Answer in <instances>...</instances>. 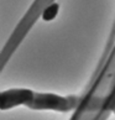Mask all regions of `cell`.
<instances>
[{
    "instance_id": "cell-2",
    "label": "cell",
    "mask_w": 115,
    "mask_h": 120,
    "mask_svg": "<svg viewBox=\"0 0 115 120\" xmlns=\"http://www.w3.org/2000/svg\"><path fill=\"white\" fill-rule=\"evenodd\" d=\"M51 3H55V0H35L33 4L29 8V10L22 16L20 22L16 25V27L14 29V32L7 38L5 46L1 50V53H0V71L5 68L7 61L11 58V56L14 55V52L19 47V45L24 41V38L29 34L31 27L35 25L38 17L41 16L45 8L48 6Z\"/></svg>"
},
{
    "instance_id": "cell-3",
    "label": "cell",
    "mask_w": 115,
    "mask_h": 120,
    "mask_svg": "<svg viewBox=\"0 0 115 120\" xmlns=\"http://www.w3.org/2000/svg\"><path fill=\"white\" fill-rule=\"evenodd\" d=\"M59 11V4L58 3H51L48 6L45 8V10L41 14V19L43 21H52L53 19H56V16L58 15Z\"/></svg>"
},
{
    "instance_id": "cell-1",
    "label": "cell",
    "mask_w": 115,
    "mask_h": 120,
    "mask_svg": "<svg viewBox=\"0 0 115 120\" xmlns=\"http://www.w3.org/2000/svg\"><path fill=\"white\" fill-rule=\"evenodd\" d=\"M82 101L81 95H59L55 93H38L27 88H12L0 93V109L7 110L25 105L33 110H53L68 113L74 112Z\"/></svg>"
},
{
    "instance_id": "cell-4",
    "label": "cell",
    "mask_w": 115,
    "mask_h": 120,
    "mask_svg": "<svg viewBox=\"0 0 115 120\" xmlns=\"http://www.w3.org/2000/svg\"><path fill=\"white\" fill-rule=\"evenodd\" d=\"M114 45H115V20H114V24H113V26H111V31H110V34H109L108 41H107V43H105L103 55H101V57H100L103 61H105V60L108 58V56L110 55V52H111Z\"/></svg>"
}]
</instances>
